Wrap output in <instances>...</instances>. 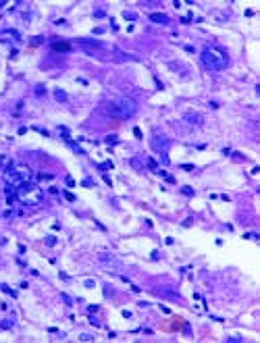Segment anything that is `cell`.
I'll return each instance as SVG.
<instances>
[{"label": "cell", "instance_id": "obj_12", "mask_svg": "<svg viewBox=\"0 0 260 343\" xmlns=\"http://www.w3.org/2000/svg\"><path fill=\"white\" fill-rule=\"evenodd\" d=\"M46 94V87L44 85H36V96H44Z\"/></svg>", "mask_w": 260, "mask_h": 343}, {"label": "cell", "instance_id": "obj_7", "mask_svg": "<svg viewBox=\"0 0 260 343\" xmlns=\"http://www.w3.org/2000/svg\"><path fill=\"white\" fill-rule=\"evenodd\" d=\"M150 21L160 23V25H169V23H171V19H169L167 15H162V13H152V15H150Z\"/></svg>", "mask_w": 260, "mask_h": 343}, {"label": "cell", "instance_id": "obj_21", "mask_svg": "<svg viewBox=\"0 0 260 343\" xmlns=\"http://www.w3.org/2000/svg\"><path fill=\"white\" fill-rule=\"evenodd\" d=\"M42 42H44L42 38H33V40H31V44H33V46H38V44H42Z\"/></svg>", "mask_w": 260, "mask_h": 343}, {"label": "cell", "instance_id": "obj_6", "mask_svg": "<svg viewBox=\"0 0 260 343\" xmlns=\"http://www.w3.org/2000/svg\"><path fill=\"white\" fill-rule=\"evenodd\" d=\"M100 262L104 264V266H108V268H114V270H121L123 268V264L117 260V258H112V256H108V254H104V256H100Z\"/></svg>", "mask_w": 260, "mask_h": 343}, {"label": "cell", "instance_id": "obj_1", "mask_svg": "<svg viewBox=\"0 0 260 343\" xmlns=\"http://www.w3.org/2000/svg\"><path fill=\"white\" fill-rule=\"evenodd\" d=\"M202 64L208 71H223L229 64V56L219 46H206L202 50Z\"/></svg>", "mask_w": 260, "mask_h": 343}, {"label": "cell", "instance_id": "obj_4", "mask_svg": "<svg viewBox=\"0 0 260 343\" xmlns=\"http://www.w3.org/2000/svg\"><path fill=\"white\" fill-rule=\"evenodd\" d=\"M4 181H6V185H13V187H19L21 183H25V181L21 179V175H19V171H17L15 162H11L9 169H4Z\"/></svg>", "mask_w": 260, "mask_h": 343}, {"label": "cell", "instance_id": "obj_2", "mask_svg": "<svg viewBox=\"0 0 260 343\" xmlns=\"http://www.w3.org/2000/svg\"><path fill=\"white\" fill-rule=\"evenodd\" d=\"M137 110V104L133 98H119L112 104H108V114L112 119H131Z\"/></svg>", "mask_w": 260, "mask_h": 343}, {"label": "cell", "instance_id": "obj_3", "mask_svg": "<svg viewBox=\"0 0 260 343\" xmlns=\"http://www.w3.org/2000/svg\"><path fill=\"white\" fill-rule=\"evenodd\" d=\"M15 198L21 200L23 204H27V206H36V204L42 202L44 193H42V189H40L38 185H33V183L25 181V183H21V185L15 189Z\"/></svg>", "mask_w": 260, "mask_h": 343}, {"label": "cell", "instance_id": "obj_11", "mask_svg": "<svg viewBox=\"0 0 260 343\" xmlns=\"http://www.w3.org/2000/svg\"><path fill=\"white\" fill-rule=\"evenodd\" d=\"M54 98H56L58 102H65V100H67V94H65V91H60V89H56V91H54Z\"/></svg>", "mask_w": 260, "mask_h": 343}, {"label": "cell", "instance_id": "obj_22", "mask_svg": "<svg viewBox=\"0 0 260 343\" xmlns=\"http://www.w3.org/2000/svg\"><path fill=\"white\" fill-rule=\"evenodd\" d=\"M94 337H90V335H81V341H92Z\"/></svg>", "mask_w": 260, "mask_h": 343}, {"label": "cell", "instance_id": "obj_13", "mask_svg": "<svg viewBox=\"0 0 260 343\" xmlns=\"http://www.w3.org/2000/svg\"><path fill=\"white\" fill-rule=\"evenodd\" d=\"M0 289H2V291H4V293H11V295H13V297H15V295H17V293H15V291H13V289H11V287H9V285H0Z\"/></svg>", "mask_w": 260, "mask_h": 343}, {"label": "cell", "instance_id": "obj_23", "mask_svg": "<svg viewBox=\"0 0 260 343\" xmlns=\"http://www.w3.org/2000/svg\"><path fill=\"white\" fill-rule=\"evenodd\" d=\"M4 4H6V2H2V0H0V9H2V6H4Z\"/></svg>", "mask_w": 260, "mask_h": 343}, {"label": "cell", "instance_id": "obj_16", "mask_svg": "<svg viewBox=\"0 0 260 343\" xmlns=\"http://www.w3.org/2000/svg\"><path fill=\"white\" fill-rule=\"evenodd\" d=\"M0 327H2V329H11L13 322H11V320H2V322H0Z\"/></svg>", "mask_w": 260, "mask_h": 343}, {"label": "cell", "instance_id": "obj_10", "mask_svg": "<svg viewBox=\"0 0 260 343\" xmlns=\"http://www.w3.org/2000/svg\"><path fill=\"white\" fill-rule=\"evenodd\" d=\"M185 121H192V125H200V123H202V117H200V114L187 112V114H185Z\"/></svg>", "mask_w": 260, "mask_h": 343}, {"label": "cell", "instance_id": "obj_19", "mask_svg": "<svg viewBox=\"0 0 260 343\" xmlns=\"http://www.w3.org/2000/svg\"><path fill=\"white\" fill-rule=\"evenodd\" d=\"M183 193H185V196H192L194 189H192V187H183Z\"/></svg>", "mask_w": 260, "mask_h": 343}, {"label": "cell", "instance_id": "obj_8", "mask_svg": "<svg viewBox=\"0 0 260 343\" xmlns=\"http://www.w3.org/2000/svg\"><path fill=\"white\" fill-rule=\"evenodd\" d=\"M15 167H17V171H19V175H21L23 181H29V179H31V171H29L25 164H15Z\"/></svg>", "mask_w": 260, "mask_h": 343}, {"label": "cell", "instance_id": "obj_5", "mask_svg": "<svg viewBox=\"0 0 260 343\" xmlns=\"http://www.w3.org/2000/svg\"><path fill=\"white\" fill-rule=\"evenodd\" d=\"M152 148L156 150V152H160V154H167V148H169V140L164 135H158V133H154V140H152Z\"/></svg>", "mask_w": 260, "mask_h": 343}, {"label": "cell", "instance_id": "obj_14", "mask_svg": "<svg viewBox=\"0 0 260 343\" xmlns=\"http://www.w3.org/2000/svg\"><path fill=\"white\" fill-rule=\"evenodd\" d=\"M60 297H63V300H65V304H69V306H73V300H71V297H69L67 293H60Z\"/></svg>", "mask_w": 260, "mask_h": 343}, {"label": "cell", "instance_id": "obj_18", "mask_svg": "<svg viewBox=\"0 0 260 343\" xmlns=\"http://www.w3.org/2000/svg\"><path fill=\"white\" fill-rule=\"evenodd\" d=\"M106 142H108V144H117V137H114V135H108Z\"/></svg>", "mask_w": 260, "mask_h": 343}, {"label": "cell", "instance_id": "obj_20", "mask_svg": "<svg viewBox=\"0 0 260 343\" xmlns=\"http://www.w3.org/2000/svg\"><path fill=\"white\" fill-rule=\"evenodd\" d=\"M148 167H150V169H152V171H156V162H154V160H152V158H150V160H148Z\"/></svg>", "mask_w": 260, "mask_h": 343}, {"label": "cell", "instance_id": "obj_9", "mask_svg": "<svg viewBox=\"0 0 260 343\" xmlns=\"http://www.w3.org/2000/svg\"><path fill=\"white\" fill-rule=\"evenodd\" d=\"M52 50H56V52H69L71 50V44H67V42H52Z\"/></svg>", "mask_w": 260, "mask_h": 343}, {"label": "cell", "instance_id": "obj_17", "mask_svg": "<svg viewBox=\"0 0 260 343\" xmlns=\"http://www.w3.org/2000/svg\"><path fill=\"white\" fill-rule=\"evenodd\" d=\"M123 17H125V19H129V21H133V19H135V15H133V13H123Z\"/></svg>", "mask_w": 260, "mask_h": 343}, {"label": "cell", "instance_id": "obj_15", "mask_svg": "<svg viewBox=\"0 0 260 343\" xmlns=\"http://www.w3.org/2000/svg\"><path fill=\"white\" fill-rule=\"evenodd\" d=\"M54 243H56V237H52V235L46 237V245H54Z\"/></svg>", "mask_w": 260, "mask_h": 343}]
</instances>
